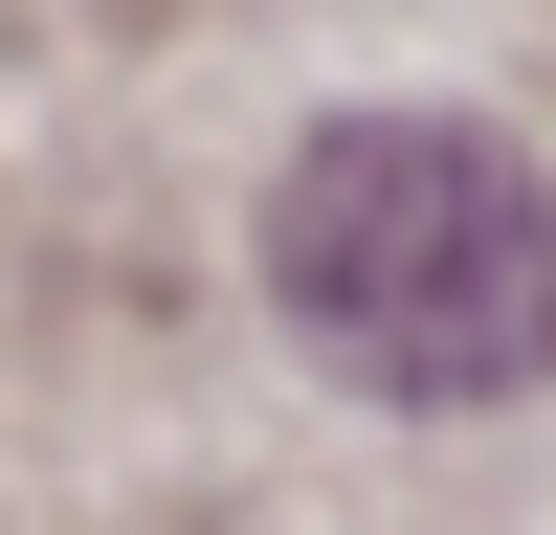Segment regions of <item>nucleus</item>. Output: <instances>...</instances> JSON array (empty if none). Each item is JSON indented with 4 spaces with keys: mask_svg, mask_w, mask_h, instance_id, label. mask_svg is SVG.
<instances>
[{
    "mask_svg": "<svg viewBox=\"0 0 556 535\" xmlns=\"http://www.w3.org/2000/svg\"><path fill=\"white\" fill-rule=\"evenodd\" d=\"M267 312L356 401H513L556 380V178L468 112H356L267 178Z\"/></svg>",
    "mask_w": 556,
    "mask_h": 535,
    "instance_id": "f257e3e1",
    "label": "nucleus"
}]
</instances>
